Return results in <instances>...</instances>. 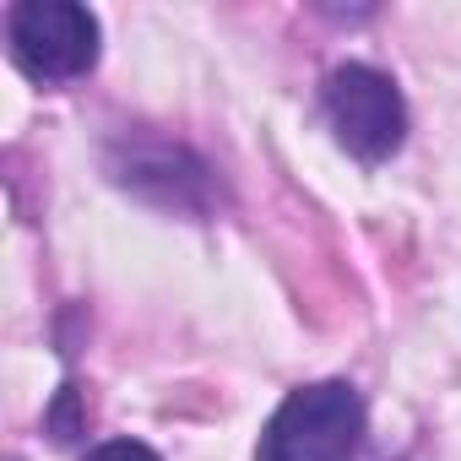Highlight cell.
<instances>
[{
  "mask_svg": "<svg viewBox=\"0 0 461 461\" xmlns=\"http://www.w3.org/2000/svg\"><path fill=\"white\" fill-rule=\"evenodd\" d=\"M364 396L348 380H315L267 418L256 461H353L364 445Z\"/></svg>",
  "mask_w": 461,
  "mask_h": 461,
  "instance_id": "1",
  "label": "cell"
},
{
  "mask_svg": "<svg viewBox=\"0 0 461 461\" xmlns=\"http://www.w3.org/2000/svg\"><path fill=\"white\" fill-rule=\"evenodd\" d=\"M6 44L28 82L60 87L98 66V17L77 0H17L6 17Z\"/></svg>",
  "mask_w": 461,
  "mask_h": 461,
  "instance_id": "2",
  "label": "cell"
},
{
  "mask_svg": "<svg viewBox=\"0 0 461 461\" xmlns=\"http://www.w3.org/2000/svg\"><path fill=\"white\" fill-rule=\"evenodd\" d=\"M321 109H326V125L337 136V147H348L358 163H385L391 152H402L407 141V104H402V87L364 66V60H348L326 77L321 87Z\"/></svg>",
  "mask_w": 461,
  "mask_h": 461,
  "instance_id": "3",
  "label": "cell"
},
{
  "mask_svg": "<svg viewBox=\"0 0 461 461\" xmlns=\"http://www.w3.org/2000/svg\"><path fill=\"white\" fill-rule=\"evenodd\" d=\"M109 174H114L120 190H131V195H141L152 206L185 212V217H206L212 201H217L212 168L190 147L147 136V131H131V136L109 141Z\"/></svg>",
  "mask_w": 461,
  "mask_h": 461,
  "instance_id": "4",
  "label": "cell"
},
{
  "mask_svg": "<svg viewBox=\"0 0 461 461\" xmlns=\"http://www.w3.org/2000/svg\"><path fill=\"white\" fill-rule=\"evenodd\" d=\"M50 434H55L60 445H71V439L82 434V391H77V385H60V396H55V407H50Z\"/></svg>",
  "mask_w": 461,
  "mask_h": 461,
  "instance_id": "5",
  "label": "cell"
},
{
  "mask_svg": "<svg viewBox=\"0 0 461 461\" xmlns=\"http://www.w3.org/2000/svg\"><path fill=\"white\" fill-rule=\"evenodd\" d=\"M82 461H158V450L141 445V439H104V445H93Z\"/></svg>",
  "mask_w": 461,
  "mask_h": 461,
  "instance_id": "6",
  "label": "cell"
},
{
  "mask_svg": "<svg viewBox=\"0 0 461 461\" xmlns=\"http://www.w3.org/2000/svg\"><path fill=\"white\" fill-rule=\"evenodd\" d=\"M12 461H17V456H12Z\"/></svg>",
  "mask_w": 461,
  "mask_h": 461,
  "instance_id": "7",
  "label": "cell"
}]
</instances>
